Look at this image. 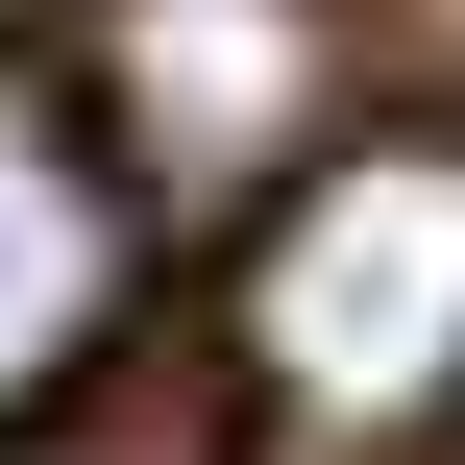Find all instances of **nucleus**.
<instances>
[{"mask_svg": "<svg viewBox=\"0 0 465 465\" xmlns=\"http://www.w3.org/2000/svg\"><path fill=\"white\" fill-rule=\"evenodd\" d=\"M245 392L294 441H441L465 417V123H368L245 221Z\"/></svg>", "mask_w": 465, "mask_h": 465, "instance_id": "nucleus-1", "label": "nucleus"}, {"mask_svg": "<svg viewBox=\"0 0 465 465\" xmlns=\"http://www.w3.org/2000/svg\"><path fill=\"white\" fill-rule=\"evenodd\" d=\"M98 147L123 196H294L319 172V0H98Z\"/></svg>", "mask_w": 465, "mask_h": 465, "instance_id": "nucleus-2", "label": "nucleus"}, {"mask_svg": "<svg viewBox=\"0 0 465 465\" xmlns=\"http://www.w3.org/2000/svg\"><path fill=\"white\" fill-rule=\"evenodd\" d=\"M0 25H25V0H0Z\"/></svg>", "mask_w": 465, "mask_h": 465, "instance_id": "nucleus-4", "label": "nucleus"}, {"mask_svg": "<svg viewBox=\"0 0 465 465\" xmlns=\"http://www.w3.org/2000/svg\"><path fill=\"white\" fill-rule=\"evenodd\" d=\"M123 270H147V196H123L98 98L0 74V441H25V417L123 343Z\"/></svg>", "mask_w": 465, "mask_h": 465, "instance_id": "nucleus-3", "label": "nucleus"}]
</instances>
